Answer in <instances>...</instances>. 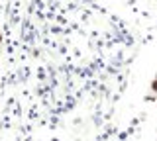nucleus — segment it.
Listing matches in <instances>:
<instances>
[{"label": "nucleus", "instance_id": "3", "mask_svg": "<svg viewBox=\"0 0 157 141\" xmlns=\"http://www.w3.org/2000/svg\"><path fill=\"white\" fill-rule=\"evenodd\" d=\"M2 41H4V35H2V32H0V45H2Z\"/></svg>", "mask_w": 157, "mask_h": 141}, {"label": "nucleus", "instance_id": "1", "mask_svg": "<svg viewBox=\"0 0 157 141\" xmlns=\"http://www.w3.org/2000/svg\"><path fill=\"white\" fill-rule=\"evenodd\" d=\"M149 92H153V94H157V75L153 76V80L149 82Z\"/></svg>", "mask_w": 157, "mask_h": 141}, {"label": "nucleus", "instance_id": "2", "mask_svg": "<svg viewBox=\"0 0 157 141\" xmlns=\"http://www.w3.org/2000/svg\"><path fill=\"white\" fill-rule=\"evenodd\" d=\"M145 100H147V102H153V100H155V96H153V92H151V94H147V96H145Z\"/></svg>", "mask_w": 157, "mask_h": 141}]
</instances>
